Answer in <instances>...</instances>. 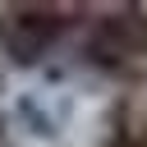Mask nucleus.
Wrapping results in <instances>:
<instances>
[{"mask_svg": "<svg viewBox=\"0 0 147 147\" xmlns=\"http://www.w3.org/2000/svg\"><path fill=\"white\" fill-rule=\"evenodd\" d=\"M74 9L69 5H46V0H9L0 5V60L28 69L55 51V41L69 32Z\"/></svg>", "mask_w": 147, "mask_h": 147, "instance_id": "obj_1", "label": "nucleus"}, {"mask_svg": "<svg viewBox=\"0 0 147 147\" xmlns=\"http://www.w3.org/2000/svg\"><path fill=\"white\" fill-rule=\"evenodd\" d=\"M92 64H133L147 60V5H110L87 28Z\"/></svg>", "mask_w": 147, "mask_h": 147, "instance_id": "obj_2", "label": "nucleus"}]
</instances>
